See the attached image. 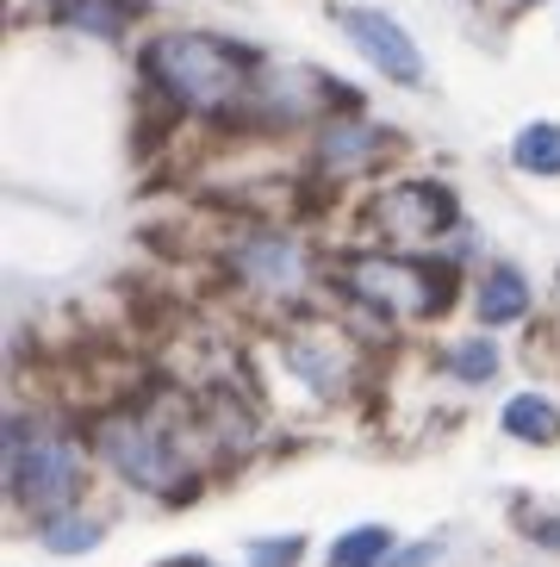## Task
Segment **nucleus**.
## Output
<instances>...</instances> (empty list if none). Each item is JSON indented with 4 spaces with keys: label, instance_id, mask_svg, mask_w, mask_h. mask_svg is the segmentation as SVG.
<instances>
[{
    "label": "nucleus",
    "instance_id": "obj_1",
    "mask_svg": "<svg viewBox=\"0 0 560 567\" xmlns=\"http://www.w3.org/2000/svg\"><path fill=\"white\" fill-rule=\"evenodd\" d=\"M144 69L149 82L163 87L175 106H187V113H225L249 87V75H256L249 51L206 32H163L144 51Z\"/></svg>",
    "mask_w": 560,
    "mask_h": 567
},
{
    "label": "nucleus",
    "instance_id": "obj_2",
    "mask_svg": "<svg viewBox=\"0 0 560 567\" xmlns=\"http://www.w3.org/2000/svg\"><path fill=\"white\" fill-rule=\"evenodd\" d=\"M7 481H13V499L32 505V512H56L82 486L75 450L50 417H13L7 424Z\"/></svg>",
    "mask_w": 560,
    "mask_h": 567
},
{
    "label": "nucleus",
    "instance_id": "obj_3",
    "mask_svg": "<svg viewBox=\"0 0 560 567\" xmlns=\"http://www.w3.org/2000/svg\"><path fill=\"white\" fill-rule=\"evenodd\" d=\"M343 287L386 318H429L448 306V275L436 262H398V256H349Z\"/></svg>",
    "mask_w": 560,
    "mask_h": 567
},
{
    "label": "nucleus",
    "instance_id": "obj_4",
    "mask_svg": "<svg viewBox=\"0 0 560 567\" xmlns=\"http://www.w3.org/2000/svg\"><path fill=\"white\" fill-rule=\"evenodd\" d=\"M100 455L125 474L132 486H149V493H182V443H175V431H163L149 412H113L106 424H100Z\"/></svg>",
    "mask_w": 560,
    "mask_h": 567
},
{
    "label": "nucleus",
    "instance_id": "obj_5",
    "mask_svg": "<svg viewBox=\"0 0 560 567\" xmlns=\"http://www.w3.org/2000/svg\"><path fill=\"white\" fill-rule=\"evenodd\" d=\"M336 19H343V32L355 38V51H362L380 75H393V82H424V56H417V44L405 38V25H393V19L374 13V7H343Z\"/></svg>",
    "mask_w": 560,
    "mask_h": 567
},
{
    "label": "nucleus",
    "instance_id": "obj_6",
    "mask_svg": "<svg viewBox=\"0 0 560 567\" xmlns=\"http://www.w3.org/2000/svg\"><path fill=\"white\" fill-rule=\"evenodd\" d=\"M367 218L393 237H436V231H448L455 200H448L436 182H405V187H386V194L367 206Z\"/></svg>",
    "mask_w": 560,
    "mask_h": 567
},
{
    "label": "nucleus",
    "instance_id": "obj_7",
    "mask_svg": "<svg viewBox=\"0 0 560 567\" xmlns=\"http://www.w3.org/2000/svg\"><path fill=\"white\" fill-rule=\"evenodd\" d=\"M237 275H243L256 293H299V287H305V250H299L293 237L262 231L237 250Z\"/></svg>",
    "mask_w": 560,
    "mask_h": 567
},
{
    "label": "nucleus",
    "instance_id": "obj_8",
    "mask_svg": "<svg viewBox=\"0 0 560 567\" xmlns=\"http://www.w3.org/2000/svg\"><path fill=\"white\" fill-rule=\"evenodd\" d=\"M523 306H529L523 275L517 268H492V281L479 287V318L486 324H511V318H523Z\"/></svg>",
    "mask_w": 560,
    "mask_h": 567
},
{
    "label": "nucleus",
    "instance_id": "obj_9",
    "mask_svg": "<svg viewBox=\"0 0 560 567\" xmlns=\"http://www.w3.org/2000/svg\"><path fill=\"white\" fill-rule=\"evenodd\" d=\"M505 431L523 436V443H554L560 436V417L548 400H536V393H517L511 405H505Z\"/></svg>",
    "mask_w": 560,
    "mask_h": 567
},
{
    "label": "nucleus",
    "instance_id": "obj_10",
    "mask_svg": "<svg viewBox=\"0 0 560 567\" xmlns=\"http://www.w3.org/2000/svg\"><path fill=\"white\" fill-rule=\"evenodd\" d=\"M374 151H380V132H367V125H330L324 144H318V156L330 168H362Z\"/></svg>",
    "mask_w": 560,
    "mask_h": 567
},
{
    "label": "nucleus",
    "instance_id": "obj_11",
    "mask_svg": "<svg viewBox=\"0 0 560 567\" xmlns=\"http://www.w3.org/2000/svg\"><path fill=\"white\" fill-rule=\"evenodd\" d=\"M517 168H529V175H554L560 168V125H529V132L517 137Z\"/></svg>",
    "mask_w": 560,
    "mask_h": 567
},
{
    "label": "nucleus",
    "instance_id": "obj_12",
    "mask_svg": "<svg viewBox=\"0 0 560 567\" xmlns=\"http://www.w3.org/2000/svg\"><path fill=\"white\" fill-rule=\"evenodd\" d=\"M386 549H393V536L380 530V524H367V530H349L343 543L330 549V567H374Z\"/></svg>",
    "mask_w": 560,
    "mask_h": 567
},
{
    "label": "nucleus",
    "instance_id": "obj_13",
    "mask_svg": "<svg viewBox=\"0 0 560 567\" xmlns=\"http://www.w3.org/2000/svg\"><path fill=\"white\" fill-rule=\"evenodd\" d=\"M125 13H132L125 0H69V7H63L69 25H82V32H100V38H113L118 25H125Z\"/></svg>",
    "mask_w": 560,
    "mask_h": 567
},
{
    "label": "nucleus",
    "instance_id": "obj_14",
    "mask_svg": "<svg viewBox=\"0 0 560 567\" xmlns=\"http://www.w3.org/2000/svg\"><path fill=\"white\" fill-rule=\"evenodd\" d=\"M100 530H106L100 517H56V524H44V543L56 555H82V549H94V543H100Z\"/></svg>",
    "mask_w": 560,
    "mask_h": 567
},
{
    "label": "nucleus",
    "instance_id": "obj_15",
    "mask_svg": "<svg viewBox=\"0 0 560 567\" xmlns=\"http://www.w3.org/2000/svg\"><path fill=\"white\" fill-rule=\"evenodd\" d=\"M448 368L462 374V381H492V368H498V350L486 343V337H474V343H455V355H448Z\"/></svg>",
    "mask_w": 560,
    "mask_h": 567
},
{
    "label": "nucleus",
    "instance_id": "obj_16",
    "mask_svg": "<svg viewBox=\"0 0 560 567\" xmlns=\"http://www.w3.org/2000/svg\"><path fill=\"white\" fill-rule=\"evenodd\" d=\"M299 561V536H280V543H256L249 549V567H287Z\"/></svg>",
    "mask_w": 560,
    "mask_h": 567
},
{
    "label": "nucleus",
    "instance_id": "obj_17",
    "mask_svg": "<svg viewBox=\"0 0 560 567\" xmlns=\"http://www.w3.org/2000/svg\"><path fill=\"white\" fill-rule=\"evenodd\" d=\"M429 561H436V543H417V549H405L393 567H429Z\"/></svg>",
    "mask_w": 560,
    "mask_h": 567
},
{
    "label": "nucleus",
    "instance_id": "obj_18",
    "mask_svg": "<svg viewBox=\"0 0 560 567\" xmlns=\"http://www.w3.org/2000/svg\"><path fill=\"white\" fill-rule=\"evenodd\" d=\"M163 567H212V561H199V555H182V561H163Z\"/></svg>",
    "mask_w": 560,
    "mask_h": 567
}]
</instances>
